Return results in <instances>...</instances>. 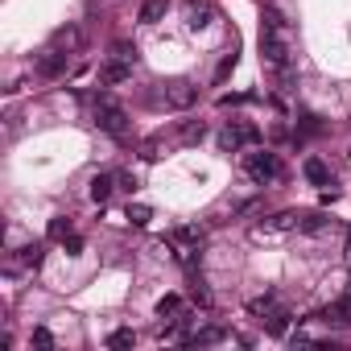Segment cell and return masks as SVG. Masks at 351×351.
Returning a JSON list of instances; mask_svg holds the SVG:
<instances>
[{
  "mask_svg": "<svg viewBox=\"0 0 351 351\" xmlns=\"http://www.w3.org/2000/svg\"><path fill=\"white\" fill-rule=\"evenodd\" d=\"M261 58L277 75V83L289 91L293 87V50H289V21L277 17V9L261 13Z\"/></svg>",
  "mask_w": 351,
  "mask_h": 351,
  "instance_id": "6da1fadb",
  "label": "cell"
},
{
  "mask_svg": "<svg viewBox=\"0 0 351 351\" xmlns=\"http://www.w3.org/2000/svg\"><path fill=\"white\" fill-rule=\"evenodd\" d=\"M95 128L108 132L112 141H128V112L112 95H99L95 99Z\"/></svg>",
  "mask_w": 351,
  "mask_h": 351,
  "instance_id": "7a4b0ae2",
  "label": "cell"
},
{
  "mask_svg": "<svg viewBox=\"0 0 351 351\" xmlns=\"http://www.w3.org/2000/svg\"><path fill=\"white\" fill-rule=\"evenodd\" d=\"M261 145V128L252 120H228V128L219 132V149L223 153H236V149H252Z\"/></svg>",
  "mask_w": 351,
  "mask_h": 351,
  "instance_id": "3957f363",
  "label": "cell"
},
{
  "mask_svg": "<svg viewBox=\"0 0 351 351\" xmlns=\"http://www.w3.org/2000/svg\"><path fill=\"white\" fill-rule=\"evenodd\" d=\"M244 173H248V178H252L256 186H269V182H277L281 161H277V153L256 149V153H248V157H244Z\"/></svg>",
  "mask_w": 351,
  "mask_h": 351,
  "instance_id": "277c9868",
  "label": "cell"
},
{
  "mask_svg": "<svg viewBox=\"0 0 351 351\" xmlns=\"http://www.w3.org/2000/svg\"><path fill=\"white\" fill-rule=\"evenodd\" d=\"M195 99H199V87H195V83H186V79H173V83H165V87H161V104H165V108H173V112L195 108Z\"/></svg>",
  "mask_w": 351,
  "mask_h": 351,
  "instance_id": "5b68a950",
  "label": "cell"
},
{
  "mask_svg": "<svg viewBox=\"0 0 351 351\" xmlns=\"http://www.w3.org/2000/svg\"><path fill=\"white\" fill-rule=\"evenodd\" d=\"M132 66H136V62H124V58L112 54V58L99 66V87H120V83H128V79H132Z\"/></svg>",
  "mask_w": 351,
  "mask_h": 351,
  "instance_id": "8992f818",
  "label": "cell"
},
{
  "mask_svg": "<svg viewBox=\"0 0 351 351\" xmlns=\"http://www.w3.org/2000/svg\"><path fill=\"white\" fill-rule=\"evenodd\" d=\"M298 219H302L298 211H277V215H269L265 223H256V228H252V236H256V240H265V236H281V232L298 228Z\"/></svg>",
  "mask_w": 351,
  "mask_h": 351,
  "instance_id": "52a82bcc",
  "label": "cell"
},
{
  "mask_svg": "<svg viewBox=\"0 0 351 351\" xmlns=\"http://www.w3.org/2000/svg\"><path fill=\"white\" fill-rule=\"evenodd\" d=\"M38 75H42V79H62V75H66V54L54 50V46H46L42 58H38Z\"/></svg>",
  "mask_w": 351,
  "mask_h": 351,
  "instance_id": "ba28073f",
  "label": "cell"
},
{
  "mask_svg": "<svg viewBox=\"0 0 351 351\" xmlns=\"http://www.w3.org/2000/svg\"><path fill=\"white\" fill-rule=\"evenodd\" d=\"M215 21V5L211 0H191L186 5V29H207Z\"/></svg>",
  "mask_w": 351,
  "mask_h": 351,
  "instance_id": "9c48e42d",
  "label": "cell"
},
{
  "mask_svg": "<svg viewBox=\"0 0 351 351\" xmlns=\"http://www.w3.org/2000/svg\"><path fill=\"white\" fill-rule=\"evenodd\" d=\"M50 46H54V50H62V54H75V50L83 46V34H79L75 25H62V29H54V34H50Z\"/></svg>",
  "mask_w": 351,
  "mask_h": 351,
  "instance_id": "30bf717a",
  "label": "cell"
},
{
  "mask_svg": "<svg viewBox=\"0 0 351 351\" xmlns=\"http://www.w3.org/2000/svg\"><path fill=\"white\" fill-rule=\"evenodd\" d=\"M112 191H120L116 173H108V169H104V173H95V178H91V203H99V207H104V203L112 199Z\"/></svg>",
  "mask_w": 351,
  "mask_h": 351,
  "instance_id": "8fae6325",
  "label": "cell"
},
{
  "mask_svg": "<svg viewBox=\"0 0 351 351\" xmlns=\"http://www.w3.org/2000/svg\"><path fill=\"white\" fill-rule=\"evenodd\" d=\"M302 173H306L310 186H330V169H326L322 157H306V161H302Z\"/></svg>",
  "mask_w": 351,
  "mask_h": 351,
  "instance_id": "7c38bea8",
  "label": "cell"
},
{
  "mask_svg": "<svg viewBox=\"0 0 351 351\" xmlns=\"http://www.w3.org/2000/svg\"><path fill=\"white\" fill-rule=\"evenodd\" d=\"M335 219L326 215V211H310V215H302L298 219V232H306V236H318V232H326Z\"/></svg>",
  "mask_w": 351,
  "mask_h": 351,
  "instance_id": "4fadbf2b",
  "label": "cell"
},
{
  "mask_svg": "<svg viewBox=\"0 0 351 351\" xmlns=\"http://www.w3.org/2000/svg\"><path fill=\"white\" fill-rule=\"evenodd\" d=\"M223 339H228V330H219V326H203V330L186 335L182 343H191V347H207V343H223Z\"/></svg>",
  "mask_w": 351,
  "mask_h": 351,
  "instance_id": "5bb4252c",
  "label": "cell"
},
{
  "mask_svg": "<svg viewBox=\"0 0 351 351\" xmlns=\"http://www.w3.org/2000/svg\"><path fill=\"white\" fill-rule=\"evenodd\" d=\"M169 13V0H145L141 5V25H157Z\"/></svg>",
  "mask_w": 351,
  "mask_h": 351,
  "instance_id": "9a60e30c",
  "label": "cell"
},
{
  "mask_svg": "<svg viewBox=\"0 0 351 351\" xmlns=\"http://www.w3.org/2000/svg\"><path fill=\"white\" fill-rule=\"evenodd\" d=\"M42 261H46V248H42V244H25V248L17 252V265H21V269H42Z\"/></svg>",
  "mask_w": 351,
  "mask_h": 351,
  "instance_id": "2e32d148",
  "label": "cell"
},
{
  "mask_svg": "<svg viewBox=\"0 0 351 351\" xmlns=\"http://www.w3.org/2000/svg\"><path fill=\"white\" fill-rule=\"evenodd\" d=\"M265 330L281 339V335L289 330V310H281V306H277V310H269V314H265Z\"/></svg>",
  "mask_w": 351,
  "mask_h": 351,
  "instance_id": "e0dca14e",
  "label": "cell"
},
{
  "mask_svg": "<svg viewBox=\"0 0 351 351\" xmlns=\"http://www.w3.org/2000/svg\"><path fill=\"white\" fill-rule=\"evenodd\" d=\"M203 136H207V124L203 120H186L182 124V145H199Z\"/></svg>",
  "mask_w": 351,
  "mask_h": 351,
  "instance_id": "ac0fdd59",
  "label": "cell"
},
{
  "mask_svg": "<svg viewBox=\"0 0 351 351\" xmlns=\"http://www.w3.org/2000/svg\"><path fill=\"white\" fill-rule=\"evenodd\" d=\"M124 219H128V223H136V228H145V223L153 219V207H145V203H128Z\"/></svg>",
  "mask_w": 351,
  "mask_h": 351,
  "instance_id": "d6986e66",
  "label": "cell"
},
{
  "mask_svg": "<svg viewBox=\"0 0 351 351\" xmlns=\"http://www.w3.org/2000/svg\"><path fill=\"white\" fill-rule=\"evenodd\" d=\"M269 310H277V293H261V298L248 302V314H256V318H265Z\"/></svg>",
  "mask_w": 351,
  "mask_h": 351,
  "instance_id": "ffe728a7",
  "label": "cell"
},
{
  "mask_svg": "<svg viewBox=\"0 0 351 351\" xmlns=\"http://www.w3.org/2000/svg\"><path fill=\"white\" fill-rule=\"evenodd\" d=\"M132 343H136V330H128V326H120V330L108 335V347H112V351H124V347H132Z\"/></svg>",
  "mask_w": 351,
  "mask_h": 351,
  "instance_id": "44dd1931",
  "label": "cell"
},
{
  "mask_svg": "<svg viewBox=\"0 0 351 351\" xmlns=\"http://www.w3.org/2000/svg\"><path fill=\"white\" fill-rule=\"evenodd\" d=\"M71 232H75V223H71L66 215H54V219H50V240H66Z\"/></svg>",
  "mask_w": 351,
  "mask_h": 351,
  "instance_id": "7402d4cb",
  "label": "cell"
},
{
  "mask_svg": "<svg viewBox=\"0 0 351 351\" xmlns=\"http://www.w3.org/2000/svg\"><path fill=\"white\" fill-rule=\"evenodd\" d=\"M178 310H182V298H178V293H165V298L157 302V314H161V318H173Z\"/></svg>",
  "mask_w": 351,
  "mask_h": 351,
  "instance_id": "603a6c76",
  "label": "cell"
},
{
  "mask_svg": "<svg viewBox=\"0 0 351 351\" xmlns=\"http://www.w3.org/2000/svg\"><path fill=\"white\" fill-rule=\"evenodd\" d=\"M29 343H34V347H42V351H50V347H54V335H50L46 326H34V335H29Z\"/></svg>",
  "mask_w": 351,
  "mask_h": 351,
  "instance_id": "cb8c5ba5",
  "label": "cell"
},
{
  "mask_svg": "<svg viewBox=\"0 0 351 351\" xmlns=\"http://www.w3.org/2000/svg\"><path fill=\"white\" fill-rule=\"evenodd\" d=\"M191 298H195V302H199V306H203V310H207V306H211V293H207V289H203V277H195V281H191Z\"/></svg>",
  "mask_w": 351,
  "mask_h": 351,
  "instance_id": "d4e9b609",
  "label": "cell"
},
{
  "mask_svg": "<svg viewBox=\"0 0 351 351\" xmlns=\"http://www.w3.org/2000/svg\"><path fill=\"white\" fill-rule=\"evenodd\" d=\"M112 54H116V58H124V62H136V46H132V42H116V46H112Z\"/></svg>",
  "mask_w": 351,
  "mask_h": 351,
  "instance_id": "484cf974",
  "label": "cell"
},
{
  "mask_svg": "<svg viewBox=\"0 0 351 351\" xmlns=\"http://www.w3.org/2000/svg\"><path fill=\"white\" fill-rule=\"evenodd\" d=\"M62 252H66V256H79V252H83V236H79V232H71V236L62 240Z\"/></svg>",
  "mask_w": 351,
  "mask_h": 351,
  "instance_id": "4316f807",
  "label": "cell"
},
{
  "mask_svg": "<svg viewBox=\"0 0 351 351\" xmlns=\"http://www.w3.org/2000/svg\"><path fill=\"white\" fill-rule=\"evenodd\" d=\"M232 71H236V54H228V58H223V62L215 66V83H223V79H228Z\"/></svg>",
  "mask_w": 351,
  "mask_h": 351,
  "instance_id": "83f0119b",
  "label": "cell"
},
{
  "mask_svg": "<svg viewBox=\"0 0 351 351\" xmlns=\"http://www.w3.org/2000/svg\"><path fill=\"white\" fill-rule=\"evenodd\" d=\"M116 182H120V191L132 195V191H136V173H116Z\"/></svg>",
  "mask_w": 351,
  "mask_h": 351,
  "instance_id": "f1b7e54d",
  "label": "cell"
},
{
  "mask_svg": "<svg viewBox=\"0 0 351 351\" xmlns=\"http://www.w3.org/2000/svg\"><path fill=\"white\" fill-rule=\"evenodd\" d=\"M318 132V120L314 116H302V136H314Z\"/></svg>",
  "mask_w": 351,
  "mask_h": 351,
  "instance_id": "f546056e",
  "label": "cell"
},
{
  "mask_svg": "<svg viewBox=\"0 0 351 351\" xmlns=\"http://www.w3.org/2000/svg\"><path fill=\"white\" fill-rule=\"evenodd\" d=\"M347 240H351V232H347Z\"/></svg>",
  "mask_w": 351,
  "mask_h": 351,
  "instance_id": "4dcf8cb0",
  "label": "cell"
}]
</instances>
